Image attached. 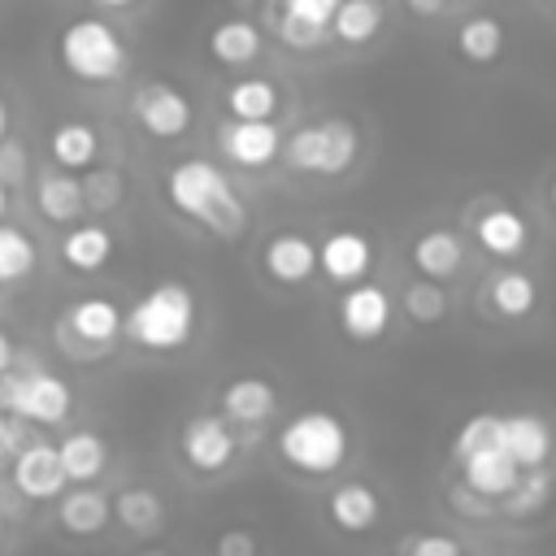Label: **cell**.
Returning <instances> with one entry per match:
<instances>
[{
  "label": "cell",
  "instance_id": "cell-2",
  "mask_svg": "<svg viewBox=\"0 0 556 556\" xmlns=\"http://www.w3.org/2000/svg\"><path fill=\"white\" fill-rule=\"evenodd\" d=\"M274 456L300 478H334L352 460V426L334 408H300L274 430Z\"/></svg>",
  "mask_w": 556,
  "mask_h": 556
},
{
  "label": "cell",
  "instance_id": "cell-8",
  "mask_svg": "<svg viewBox=\"0 0 556 556\" xmlns=\"http://www.w3.org/2000/svg\"><path fill=\"white\" fill-rule=\"evenodd\" d=\"M239 452H243V439H239V430L222 413H195L178 430V456L200 478L226 473L239 460Z\"/></svg>",
  "mask_w": 556,
  "mask_h": 556
},
{
  "label": "cell",
  "instance_id": "cell-31",
  "mask_svg": "<svg viewBox=\"0 0 556 556\" xmlns=\"http://www.w3.org/2000/svg\"><path fill=\"white\" fill-rule=\"evenodd\" d=\"M387 22V4L382 0H343L334 22H330V39L343 43V48H365L378 39Z\"/></svg>",
  "mask_w": 556,
  "mask_h": 556
},
{
  "label": "cell",
  "instance_id": "cell-1",
  "mask_svg": "<svg viewBox=\"0 0 556 556\" xmlns=\"http://www.w3.org/2000/svg\"><path fill=\"white\" fill-rule=\"evenodd\" d=\"M165 200L174 213L195 222L217 239H239L248 230V204L235 191L230 174L208 156H182L165 169Z\"/></svg>",
  "mask_w": 556,
  "mask_h": 556
},
{
  "label": "cell",
  "instance_id": "cell-46",
  "mask_svg": "<svg viewBox=\"0 0 556 556\" xmlns=\"http://www.w3.org/2000/svg\"><path fill=\"white\" fill-rule=\"evenodd\" d=\"M4 213H9V187H0V222H4Z\"/></svg>",
  "mask_w": 556,
  "mask_h": 556
},
{
  "label": "cell",
  "instance_id": "cell-37",
  "mask_svg": "<svg viewBox=\"0 0 556 556\" xmlns=\"http://www.w3.org/2000/svg\"><path fill=\"white\" fill-rule=\"evenodd\" d=\"M447 508L456 513V517H465V521H473V526H486V521H500V504H491V500H482V495H473V491H465L456 478H452V486H447Z\"/></svg>",
  "mask_w": 556,
  "mask_h": 556
},
{
  "label": "cell",
  "instance_id": "cell-17",
  "mask_svg": "<svg viewBox=\"0 0 556 556\" xmlns=\"http://www.w3.org/2000/svg\"><path fill=\"white\" fill-rule=\"evenodd\" d=\"M261 269L278 287H304L317 274V243L304 230H274L261 243Z\"/></svg>",
  "mask_w": 556,
  "mask_h": 556
},
{
  "label": "cell",
  "instance_id": "cell-49",
  "mask_svg": "<svg viewBox=\"0 0 556 556\" xmlns=\"http://www.w3.org/2000/svg\"><path fill=\"white\" fill-rule=\"evenodd\" d=\"M4 534H9V521H4V508H0V547H4Z\"/></svg>",
  "mask_w": 556,
  "mask_h": 556
},
{
  "label": "cell",
  "instance_id": "cell-6",
  "mask_svg": "<svg viewBox=\"0 0 556 556\" xmlns=\"http://www.w3.org/2000/svg\"><path fill=\"white\" fill-rule=\"evenodd\" d=\"M0 413L30 426H61L74 413V391L43 365H22L0 378Z\"/></svg>",
  "mask_w": 556,
  "mask_h": 556
},
{
  "label": "cell",
  "instance_id": "cell-16",
  "mask_svg": "<svg viewBox=\"0 0 556 556\" xmlns=\"http://www.w3.org/2000/svg\"><path fill=\"white\" fill-rule=\"evenodd\" d=\"M9 478H13V491L22 500H30V504H48V500H61L70 491L65 469H61V456H56V443H48V439H30L17 452Z\"/></svg>",
  "mask_w": 556,
  "mask_h": 556
},
{
  "label": "cell",
  "instance_id": "cell-15",
  "mask_svg": "<svg viewBox=\"0 0 556 556\" xmlns=\"http://www.w3.org/2000/svg\"><path fill=\"white\" fill-rule=\"evenodd\" d=\"M452 469H456V482H460L465 491H473V495H482V500H491V504L508 500V495L517 491V482H521V469H517V460L504 452V439L491 443V447H478V452H469V456H460V460H452Z\"/></svg>",
  "mask_w": 556,
  "mask_h": 556
},
{
  "label": "cell",
  "instance_id": "cell-40",
  "mask_svg": "<svg viewBox=\"0 0 556 556\" xmlns=\"http://www.w3.org/2000/svg\"><path fill=\"white\" fill-rule=\"evenodd\" d=\"M26 174H30V156H26V148H22V139H4L0 143V187H22L26 182Z\"/></svg>",
  "mask_w": 556,
  "mask_h": 556
},
{
  "label": "cell",
  "instance_id": "cell-29",
  "mask_svg": "<svg viewBox=\"0 0 556 556\" xmlns=\"http://www.w3.org/2000/svg\"><path fill=\"white\" fill-rule=\"evenodd\" d=\"M113 521L135 534V539H152L161 526H165V500L152 491V486H122L113 495Z\"/></svg>",
  "mask_w": 556,
  "mask_h": 556
},
{
  "label": "cell",
  "instance_id": "cell-7",
  "mask_svg": "<svg viewBox=\"0 0 556 556\" xmlns=\"http://www.w3.org/2000/svg\"><path fill=\"white\" fill-rule=\"evenodd\" d=\"M122 326H126V313H122L117 300L78 295L56 321V343L70 356H104L122 339Z\"/></svg>",
  "mask_w": 556,
  "mask_h": 556
},
{
  "label": "cell",
  "instance_id": "cell-10",
  "mask_svg": "<svg viewBox=\"0 0 556 556\" xmlns=\"http://www.w3.org/2000/svg\"><path fill=\"white\" fill-rule=\"evenodd\" d=\"M321 517H326V526L334 534L365 539V534H374L382 526L387 504H382V491L374 482H365V478H339L326 491V500H321Z\"/></svg>",
  "mask_w": 556,
  "mask_h": 556
},
{
  "label": "cell",
  "instance_id": "cell-32",
  "mask_svg": "<svg viewBox=\"0 0 556 556\" xmlns=\"http://www.w3.org/2000/svg\"><path fill=\"white\" fill-rule=\"evenodd\" d=\"M552 495H556V469L521 473L517 491L508 500H500V521H534L552 508Z\"/></svg>",
  "mask_w": 556,
  "mask_h": 556
},
{
  "label": "cell",
  "instance_id": "cell-13",
  "mask_svg": "<svg viewBox=\"0 0 556 556\" xmlns=\"http://www.w3.org/2000/svg\"><path fill=\"white\" fill-rule=\"evenodd\" d=\"M282 126L278 122H222L217 126V148L235 169H269L282 156Z\"/></svg>",
  "mask_w": 556,
  "mask_h": 556
},
{
  "label": "cell",
  "instance_id": "cell-28",
  "mask_svg": "<svg viewBox=\"0 0 556 556\" xmlns=\"http://www.w3.org/2000/svg\"><path fill=\"white\" fill-rule=\"evenodd\" d=\"M486 304H491V313L504 317V321L530 317V313L539 308V282H534V274H526V269H500V274H491V282H486Z\"/></svg>",
  "mask_w": 556,
  "mask_h": 556
},
{
  "label": "cell",
  "instance_id": "cell-30",
  "mask_svg": "<svg viewBox=\"0 0 556 556\" xmlns=\"http://www.w3.org/2000/svg\"><path fill=\"white\" fill-rule=\"evenodd\" d=\"M61 261L78 274H96L113 261V230L100 222H78L61 239Z\"/></svg>",
  "mask_w": 556,
  "mask_h": 556
},
{
  "label": "cell",
  "instance_id": "cell-4",
  "mask_svg": "<svg viewBox=\"0 0 556 556\" xmlns=\"http://www.w3.org/2000/svg\"><path fill=\"white\" fill-rule=\"evenodd\" d=\"M56 56H61L70 78L91 83V87L117 83L126 74V65H130L126 39L104 17H74V22H65V30L56 35Z\"/></svg>",
  "mask_w": 556,
  "mask_h": 556
},
{
  "label": "cell",
  "instance_id": "cell-35",
  "mask_svg": "<svg viewBox=\"0 0 556 556\" xmlns=\"http://www.w3.org/2000/svg\"><path fill=\"white\" fill-rule=\"evenodd\" d=\"M126 195V178L113 169V165H96L83 174V200H87V213H113Z\"/></svg>",
  "mask_w": 556,
  "mask_h": 556
},
{
  "label": "cell",
  "instance_id": "cell-5",
  "mask_svg": "<svg viewBox=\"0 0 556 556\" xmlns=\"http://www.w3.org/2000/svg\"><path fill=\"white\" fill-rule=\"evenodd\" d=\"M356 156H361V130H356V122H348L339 113L295 126L282 143V161L308 178H339L356 165Z\"/></svg>",
  "mask_w": 556,
  "mask_h": 556
},
{
  "label": "cell",
  "instance_id": "cell-22",
  "mask_svg": "<svg viewBox=\"0 0 556 556\" xmlns=\"http://www.w3.org/2000/svg\"><path fill=\"white\" fill-rule=\"evenodd\" d=\"M113 521V495H104L100 486H70L56 500V526L74 539H96L104 534Z\"/></svg>",
  "mask_w": 556,
  "mask_h": 556
},
{
  "label": "cell",
  "instance_id": "cell-19",
  "mask_svg": "<svg viewBox=\"0 0 556 556\" xmlns=\"http://www.w3.org/2000/svg\"><path fill=\"white\" fill-rule=\"evenodd\" d=\"M204 43H208V56L222 70H248L265 52V30L248 13H230V17H222V22L208 26V39Z\"/></svg>",
  "mask_w": 556,
  "mask_h": 556
},
{
  "label": "cell",
  "instance_id": "cell-3",
  "mask_svg": "<svg viewBox=\"0 0 556 556\" xmlns=\"http://www.w3.org/2000/svg\"><path fill=\"white\" fill-rule=\"evenodd\" d=\"M200 326V300L187 282H156L148 287L130 308H126V326L122 334L143 348V352H182L195 339Z\"/></svg>",
  "mask_w": 556,
  "mask_h": 556
},
{
  "label": "cell",
  "instance_id": "cell-24",
  "mask_svg": "<svg viewBox=\"0 0 556 556\" xmlns=\"http://www.w3.org/2000/svg\"><path fill=\"white\" fill-rule=\"evenodd\" d=\"M35 208L43 222L52 226H78L87 217V200H83V178L65 174V169H48L35 178Z\"/></svg>",
  "mask_w": 556,
  "mask_h": 556
},
{
  "label": "cell",
  "instance_id": "cell-43",
  "mask_svg": "<svg viewBox=\"0 0 556 556\" xmlns=\"http://www.w3.org/2000/svg\"><path fill=\"white\" fill-rule=\"evenodd\" d=\"M13 369V339H9V330H0V378Z\"/></svg>",
  "mask_w": 556,
  "mask_h": 556
},
{
  "label": "cell",
  "instance_id": "cell-48",
  "mask_svg": "<svg viewBox=\"0 0 556 556\" xmlns=\"http://www.w3.org/2000/svg\"><path fill=\"white\" fill-rule=\"evenodd\" d=\"M230 4H235V9H243V13H248V9H252V4H261V0H230Z\"/></svg>",
  "mask_w": 556,
  "mask_h": 556
},
{
  "label": "cell",
  "instance_id": "cell-47",
  "mask_svg": "<svg viewBox=\"0 0 556 556\" xmlns=\"http://www.w3.org/2000/svg\"><path fill=\"white\" fill-rule=\"evenodd\" d=\"M96 4H104V9H126V4H135V0H96Z\"/></svg>",
  "mask_w": 556,
  "mask_h": 556
},
{
  "label": "cell",
  "instance_id": "cell-21",
  "mask_svg": "<svg viewBox=\"0 0 556 556\" xmlns=\"http://www.w3.org/2000/svg\"><path fill=\"white\" fill-rule=\"evenodd\" d=\"M408 256H413V269L430 282H443L452 274H460L465 265V239L452 230V226H426L413 243H408Z\"/></svg>",
  "mask_w": 556,
  "mask_h": 556
},
{
  "label": "cell",
  "instance_id": "cell-41",
  "mask_svg": "<svg viewBox=\"0 0 556 556\" xmlns=\"http://www.w3.org/2000/svg\"><path fill=\"white\" fill-rule=\"evenodd\" d=\"M26 443H30V439H26V426H22L17 417L0 413V469H13V460H17V452H22Z\"/></svg>",
  "mask_w": 556,
  "mask_h": 556
},
{
  "label": "cell",
  "instance_id": "cell-39",
  "mask_svg": "<svg viewBox=\"0 0 556 556\" xmlns=\"http://www.w3.org/2000/svg\"><path fill=\"white\" fill-rule=\"evenodd\" d=\"M400 556H465V547H460L456 534H443V530H413V534H404Z\"/></svg>",
  "mask_w": 556,
  "mask_h": 556
},
{
  "label": "cell",
  "instance_id": "cell-18",
  "mask_svg": "<svg viewBox=\"0 0 556 556\" xmlns=\"http://www.w3.org/2000/svg\"><path fill=\"white\" fill-rule=\"evenodd\" d=\"M504 452L517 460L521 473L552 469L556 456V430L543 413H504Z\"/></svg>",
  "mask_w": 556,
  "mask_h": 556
},
{
  "label": "cell",
  "instance_id": "cell-36",
  "mask_svg": "<svg viewBox=\"0 0 556 556\" xmlns=\"http://www.w3.org/2000/svg\"><path fill=\"white\" fill-rule=\"evenodd\" d=\"M339 4H343V0H269L274 17H287V22H300V26L326 30V35H330V22H334Z\"/></svg>",
  "mask_w": 556,
  "mask_h": 556
},
{
  "label": "cell",
  "instance_id": "cell-42",
  "mask_svg": "<svg viewBox=\"0 0 556 556\" xmlns=\"http://www.w3.org/2000/svg\"><path fill=\"white\" fill-rule=\"evenodd\" d=\"M408 4V13H417V17H434V13H443L452 0H404Z\"/></svg>",
  "mask_w": 556,
  "mask_h": 556
},
{
  "label": "cell",
  "instance_id": "cell-9",
  "mask_svg": "<svg viewBox=\"0 0 556 556\" xmlns=\"http://www.w3.org/2000/svg\"><path fill=\"white\" fill-rule=\"evenodd\" d=\"M130 117L152 139H182L195 122V104L182 87H174L165 78H148L130 91Z\"/></svg>",
  "mask_w": 556,
  "mask_h": 556
},
{
  "label": "cell",
  "instance_id": "cell-38",
  "mask_svg": "<svg viewBox=\"0 0 556 556\" xmlns=\"http://www.w3.org/2000/svg\"><path fill=\"white\" fill-rule=\"evenodd\" d=\"M213 556H261V534L256 526H243V521H230L213 534Z\"/></svg>",
  "mask_w": 556,
  "mask_h": 556
},
{
  "label": "cell",
  "instance_id": "cell-23",
  "mask_svg": "<svg viewBox=\"0 0 556 556\" xmlns=\"http://www.w3.org/2000/svg\"><path fill=\"white\" fill-rule=\"evenodd\" d=\"M473 239H478V248H482L486 256H495V261H517V256H526V248H530V226H526V217H521L517 208L495 204V208H486V213L473 222Z\"/></svg>",
  "mask_w": 556,
  "mask_h": 556
},
{
  "label": "cell",
  "instance_id": "cell-12",
  "mask_svg": "<svg viewBox=\"0 0 556 556\" xmlns=\"http://www.w3.org/2000/svg\"><path fill=\"white\" fill-rule=\"evenodd\" d=\"M374 269V239L356 226H334L317 239V274L330 278L334 287H356Z\"/></svg>",
  "mask_w": 556,
  "mask_h": 556
},
{
  "label": "cell",
  "instance_id": "cell-26",
  "mask_svg": "<svg viewBox=\"0 0 556 556\" xmlns=\"http://www.w3.org/2000/svg\"><path fill=\"white\" fill-rule=\"evenodd\" d=\"M48 152H52L56 169H65V174L96 169V161H100V130L91 122H83V117L56 122L52 135H48Z\"/></svg>",
  "mask_w": 556,
  "mask_h": 556
},
{
  "label": "cell",
  "instance_id": "cell-14",
  "mask_svg": "<svg viewBox=\"0 0 556 556\" xmlns=\"http://www.w3.org/2000/svg\"><path fill=\"white\" fill-rule=\"evenodd\" d=\"M278 387L261 374H239L217 391V413L235 430H265L278 417Z\"/></svg>",
  "mask_w": 556,
  "mask_h": 556
},
{
  "label": "cell",
  "instance_id": "cell-11",
  "mask_svg": "<svg viewBox=\"0 0 556 556\" xmlns=\"http://www.w3.org/2000/svg\"><path fill=\"white\" fill-rule=\"evenodd\" d=\"M334 321H339L343 339H352V343H378L391 330V321H395V300H391V291L382 282H356V287H348L339 295Z\"/></svg>",
  "mask_w": 556,
  "mask_h": 556
},
{
  "label": "cell",
  "instance_id": "cell-33",
  "mask_svg": "<svg viewBox=\"0 0 556 556\" xmlns=\"http://www.w3.org/2000/svg\"><path fill=\"white\" fill-rule=\"evenodd\" d=\"M400 313H404L413 326H439V321L452 313V295H447L443 282L413 278V282L400 291Z\"/></svg>",
  "mask_w": 556,
  "mask_h": 556
},
{
  "label": "cell",
  "instance_id": "cell-20",
  "mask_svg": "<svg viewBox=\"0 0 556 556\" xmlns=\"http://www.w3.org/2000/svg\"><path fill=\"white\" fill-rule=\"evenodd\" d=\"M222 109L230 122H274L282 113V87L269 74H239L226 83Z\"/></svg>",
  "mask_w": 556,
  "mask_h": 556
},
{
  "label": "cell",
  "instance_id": "cell-44",
  "mask_svg": "<svg viewBox=\"0 0 556 556\" xmlns=\"http://www.w3.org/2000/svg\"><path fill=\"white\" fill-rule=\"evenodd\" d=\"M9 139V104H4V96H0V143Z\"/></svg>",
  "mask_w": 556,
  "mask_h": 556
},
{
  "label": "cell",
  "instance_id": "cell-50",
  "mask_svg": "<svg viewBox=\"0 0 556 556\" xmlns=\"http://www.w3.org/2000/svg\"><path fill=\"white\" fill-rule=\"evenodd\" d=\"M547 200H552V208H556V174H552V187H547Z\"/></svg>",
  "mask_w": 556,
  "mask_h": 556
},
{
  "label": "cell",
  "instance_id": "cell-45",
  "mask_svg": "<svg viewBox=\"0 0 556 556\" xmlns=\"http://www.w3.org/2000/svg\"><path fill=\"white\" fill-rule=\"evenodd\" d=\"M135 556H169V552H165V547H139Z\"/></svg>",
  "mask_w": 556,
  "mask_h": 556
},
{
  "label": "cell",
  "instance_id": "cell-27",
  "mask_svg": "<svg viewBox=\"0 0 556 556\" xmlns=\"http://www.w3.org/2000/svg\"><path fill=\"white\" fill-rule=\"evenodd\" d=\"M56 456H61V469H65L70 486H91L109 469V443L96 430H70L56 443Z\"/></svg>",
  "mask_w": 556,
  "mask_h": 556
},
{
  "label": "cell",
  "instance_id": "cell-25",
  "mask_svg": "<svg viewBox=\"0 0 556 556\" xmlns=\"http://www.w3.org/2000/svg\"><path fill=\"white\" fill-rule=\"evenodd\" d=\"M504 39H508V30H504V22L495 17V13H469V17H460L456 22V30H452V43H456V56L460 61H469V65H495L500 61V52H504Z\"/></svg>",
  "mask_w": 556,
  "mask_h": 556
},
{
  "label": "cell",
  "instance_id": "cell-34",
  "mask_svg": "<svg viewBox=\"0 0 556 556\" xmlns=\"http://www.w3.org/2000/svg\"><path fill=\"white\" fill-rule=\"evenodd\" d=\"M39 265V248L30 239V230L13 226V222H0V282H22L30 278V269Z\"/></svg>",
  "mask_w": 556,
  "mask_h": 556
}]
</instances>
